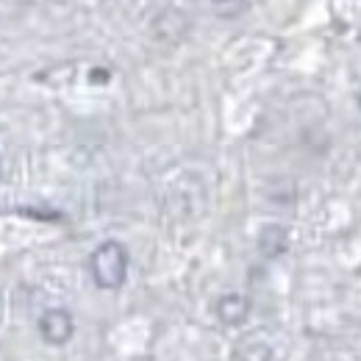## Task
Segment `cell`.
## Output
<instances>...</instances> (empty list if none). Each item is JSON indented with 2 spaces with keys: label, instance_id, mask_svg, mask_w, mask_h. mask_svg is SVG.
Wrapping results in <instances>:
<instances>
[{
  "label": "cell",
  "instance_id": "6da1fadb",
  "mask_svg": "<svg viewBox=\"0 0 361 361\" xmlns=\"http://www.w3.org/2000/svg\"><path fill=\"white\" fill-rule=\"evenodd\" d=\"M90 270L100 289H120L128 275V250L114 239L97 245L90 259Z\"/></svg>",
  "mask_w": 361,
  "mask_h": 361
},
{
  "label": "cell",
  "instance_id": "7a4b0ae2",
  "mask_svg": "<svg viewBox=\"0 0 361 361\" xmlns=\"http://www.w3.org/2000/svg\"><path fill=\"white\" fill-rule=\"evenodd\" d=\"M73 331H75V322L70 312L64 309H47L45 314L39 317V334L47 345H64L73 339Z\"/></svg>",
  "mask_w": 361,
  "mask_h": 361
},
{
  "label": "cell",
  "instance_id": "3957f363",
  "mask_svg": "<svg viewBox=\"0 0 361 361\" xmlns=\"http://www.w3.org/2000/svg\"><path fill=\"white\" fill-rule=\"evenodd\" d=\"M217 317L226 322V325H242L247 317H250V300L239 292H231L223 295L217 300Z\"/></svg>",
  "mask_w": 361,
  "mask_h": 361
},
{
  "label": "cell",
  "instance_id": "277c9868",
  "mask_svg": "<svg viewBox=\"0 0 361 361\" xmlns=\"http://www.w3.org/2000/svg\"><path fill=\"white\" fill-rule=\"evenodd\" d=\"M289 245V236H286V228L281 226H264L259 233V250L267 256V259H278Z\"/></svg>",
  "mask_w": 361,
  "mask_h": 361
},
{
  "label": "cell",
  "instance_id": "5b68a950",
  "mask_svg": "<svg viewBox=\"0 0 361 361\" xmlns=\"http://www.w3.org/2000/svg\"><path fill=\"white\" fill-rule=\"evenodd\" d=\"M247 6V0H212V8L217 17H236L242 14Z\"/></svg>",
  "mask_w": 361,
  "mask_h": 361
}]
</instances>
